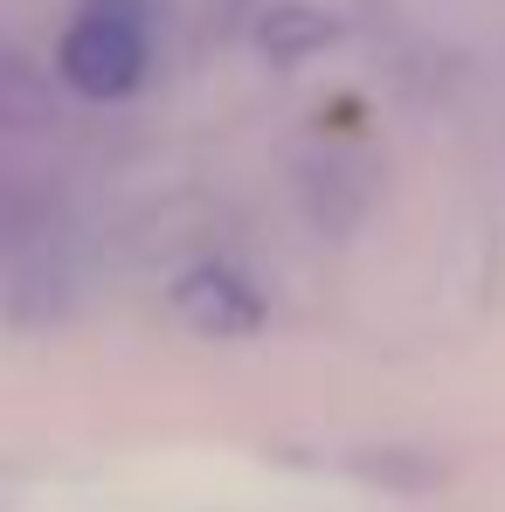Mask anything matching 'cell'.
<instances>
[{
  "label": "cell",
  "instance_id": "cell-7",
  "mask_svg": "<svg viewBox=\"0 0 505 512\" xmlns=\"http://www.w3.org/2000/svg\"><path fill=\"white\" fill-rule=\"evenodd\" d=\"M263 42H270L277 63H298V56H312V49L333 42V21L312 14V7H277V14L263 21Z\"/></svg>",
  "mask_w": 505,
  "mask_h": 512
},
{
  "label": "cell",
  "instance_id": "cell-2",
  "mask_svg": "<svg viewBox=\"0 0 505 512\" xmlns=\"http://www.w3.org/2000/svg\"><path fill=\"white\" fill-rule=\"evenodd\" d=\"M173 312H180L194 333H208V340H250V333H263V319H270L263 291H256L243 270H229V263L187 270V277L173 284Z\"/></svg>",
  "mask_w": 505,
  "mask_h": 512
},
{
  "label": "cell",
  "instance_id": "cell-5",
  "mask_svg": "<svg viewBox=\"0 0 505 512\" xmlns=\"http://www.w3.org/2000/svg\"><path fill=\"white\" fill-rule=\"evenodd\" d=\"M339 464L353 478L381 485V492H429V485H443V464L422 457V450H381V443H367V450H346Z\"/></svg>",
  "mask_w": 505,
  "mask_h": 512
},
{
  "label": "cell",
  "instance_id": "cell-6",
  "mask_svg": "<svg viewBox=\"0 0 505 512\" xmlns=\"http://www.w3.org/2000/svg\"><path fill=\"white\" fill-rule=\"evenodd\" d=\"M360 167H319L312 187H305V215L326 229V236H346L360 215H367V180H353Z\"/></svg>",
  "mask_w": 505,
  "mask_h": 512
},
{
  "label": "cell",
  "instance_id": "cell-1",
  "mask_svg": "<svg viewBox=\"0 0 505 512\" xmlns=\"http://www.w3.org/2000/svg\"><path fill=\"white\" fill-rule=\"evenodd\" d=\"M153 70V0H84L56 42V77L77 97H132Z\"/></svg>",
  "mask_w": 505,
  "mask_h": 512
},
{
  "label": "cell",
  "instance_id": "cell-4",
  "mask_svg": "<svg viewBox=\"0 0 505 512\" xmlns=\"http://www.w3.org/2000/svg\"><path fill=\"white\" fill-rule=\"evenodd\" d=\"M49 215H56V201L35 187V180H21V173L0 167V263H14V256H28L42 236H49Z\"/></svg>",
  "mask_w": 505,
  "mask_h": 512
},
{
  "label": "cell",
  "instance_id": "cell-3",
  "mask_svg": "<svg viewBox=\"0 0 505 512\" xmlns=\"http://www.w3.org/2000/svg\"><path fill=\"white\" fill-rule=\"evenodd\" d=\"M56 118H63L56 84L21 49H0V139H42L56 132Z\"/></svg>",
  "mask_w": 505,
  "mask_h": 512
}]
</instances>
